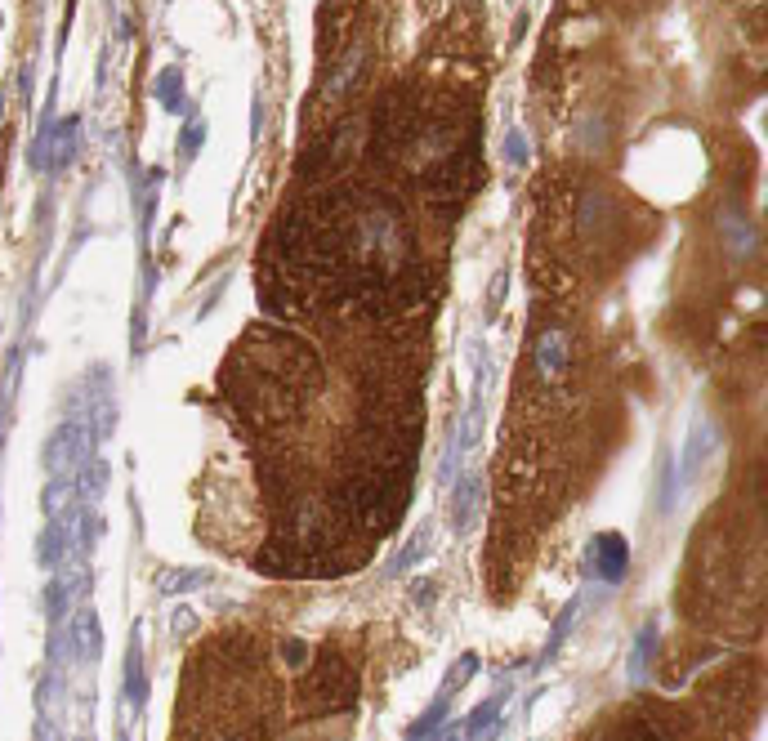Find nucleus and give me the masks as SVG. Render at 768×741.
<instances>
[{
	"instance_id": "obj_1",
	"label": "nucleus",
	"mask_w": 768,
	"mask_h": 741,
	"mask_svg": "<svg viewBox=\"0 0 768 741\" xmlns=\"http://www.w3.org/2000/svg\"><path fill=\"white\" fill-rule=\"evenodd\" d=\"M322 358L291 331L255 326L224 367V398L251 429H291L322 393Z\"/></svg>"
},
{
	"instance_id": "obj_12",
	"label": "nucleus",
	"mask_w": 768,
	"mask_h": 741,
	"mask_svg": "<svg viewBox=\"0 0 768 741\" xmlns=\"http://www.w3.org/2000/svg\"><path fill=\"white\" fill-rule=\"evenodd\" d=\"M126 692L134 706H143V697H148V679H143L139 670V648H130V679H126Z\"/></svg>"
},
{
	"instance_id": "obj_17",
	"label": "nucleus",
	"mask_w": 768,
	"mask_h": 741,
	"mask_svg": "<svg viewBox=\"0 0 768 741\" xmlns=\"http://www.w3.org/2000/svg\"><path fill=\"white\" fill-rule=\"evenodd\" d=\"M81 741H90V737H81Z\"/></svg>"
},
{
	"instance_id": "obj_10",
	"label": "nucleus",
	"mask_w": 768,
	"mask_h": 741,
	"mask_svg": "<svg viewBox=\"0 0 768 741\" xmlns=\"http://www.w3.org/2000/svg\"><path fill=\"white\" fill-rule=\"evenodd\" d=\"M103 487H108V460H99V456H90L85 460V474H81V483H76V492H85V496H99Z\"/></svg>"
},
{
	"instance_id": "obj_15",
	"label": "nucleus",
	"mask_w": 768,
	"mask_h": 741,
	"mask_svg": "<svg viewBox=\"0 0 768 741\" xmlns=\"http://www.w3.org/2000/svg\"><path fill=\"white\" fill-rule=\"evenodd\" d=\"M170 630H175V634H188V630H192V612L179 608L175 617H170Z\"/></svg>"
},
{
	"instance_id": "obj_14",
	"label": "nucleus",
	"mask_w": 768,
	"mask_h": 741,
	"mask_svg": "<svg viewBox=\"0 0 768 741\" xmlns=\"http://www.w3.org/2000/svg\"><path fill=\"white\" fill-rule=\"evenodd\" d=\"M282 661H286L291 670H300L304 661H309V648H304L300 639H286V643H282Z\"/></svg>"
},
{
	"instance_id": "obj_8",
	"label": "nucleus",
	"mask_w": 768,
	"mask_h": 741,
	"mask_svg": "<svg viewBox=\"0 0 768 741\" xmlns=\"http://www.w3.org/2000/svg\"><path fill=\"white\" fill-rule=\"evenodd\" d=\"M76 496V478H50V487H45V500H41V509L50 518H59L63 509H67V500Z\"/></svg>"
},
{
	"instance_id": "obj_5",
	"label": "nucleus",
	"mask_w": 768,
	"mask_h": 741,
	"mask_svg": "<svg viewBox=\"0 0 768 741\" xmlns=\"http://www.w3.org/2000/svg\"><path fill=\"white\" fill-rule=\"evenodd\" d=\"M478 500H483V478L465 474L456 483V496H451V523H456L460 532H465V527L478 518Z\"/></svg>"
},
{
	"instance_id": "obj_13",
	"label": "nucleus",
	"mask_w": 768,
	"mask_h": 741,
	"mask_svg": "<svg viewBox=\"0 0 768 741\" xmlns=\"http://www.w3.org/2000/svg\"><path fill=\"white\" fill-rule=\"evenodd\" d=\"M322 18H326V23H353V9H322ZM340 41H344L340 32L326 36V63L335 59V45H340Z\"/></svg>"
},
{
	"instance_id": "obj_6",
	"label": "nucleus",
	"mask_w": 768,
	"mask_h": 741,
	"mask_svg": "<svg viewBox=\"0 0 768 741\" xmlns=\"http://www.w3.org/2000/svg\"><path fill=\"white\" fill-rule=\"evenodd\" d=\"M594 554H599V576H608V581H621V576H626L630 550H626V541H621L617 532L599 536V545H594Z\"/></svg>"
},
{
	"instance_id": "obj_3",
	"label": "nucleus",
	"mask_w": 768,
	"mask_h": 741,
	"mask_svg": "<svg viewBox=\"0 0 768 741\" xmlns=\"http://www.w3.org/2000/svg\"><path fill=\"white\" fill-rule=\"evenodd\" d=\"M527 362H532L541 393H568L572 389V371H576V335H572V326L559 322V317H550V322L532 335Z\"/></svg>"
},
{
	"instance_id": "obj_9",
	"label": "nucleus",
	"mask_w": 768,
	"mask_h": 741,
	"mask_svg": "<svg viewBox=\"0 0 768 741\" xmlns=\"http://www.w3.org/2000/svg\"><path fill=\"white\" fill-rule=\"evenodd\" d=\"M496 719H501V697L483 701V706H478L474 715H469V724H465V737H469V741H478V737L487 733V728L496 724Z\"/></svg>"
},
{
	"instance_id": "obj_11",
	"label": "nucleus",
	"mask_w": 768,
	"mask_h": 741,
	"mask_svg": "<svg viewBox=\"0 0 768 741\" xmlns=\"http://www.w3.org/2000/svg\"><path fill=\"white\" fill-rule=\"evenodd\" d=\"M157 585L166 594H184V590H197V585H206V572H161Z\"/></svg>"
},
{
	"instance_id": "obj_16",
	"label": "nucleus",
	"mask_w": 768,
	"mask_h": 741,
	"mask_svg": "<svg viewBox=\"0 0 768 741\" xmlns=\"http://www.w3.org/2000/svg\"><path fill=\"white\" fill-rule=\"evenodd\" d=\"M32 741H59V737H54V728H50V724H41V728L32 733Z\"/></svg>"
},
{
	"instance_id": "obj_4",
	"label": "nucleus",
	"mask_w": 768,
	"mask_h": 741,
	"mask_svg": "<svg viewBox=\"0 0 768 741\" xmlns=\"http://www.w3.org/2000/svg\"><path fill=\"white\" fill-rule=\"evenodd\" d=\"M72 652L81 661H94L103 652V634H99V617H94V608H81L72 617Z\"/></svg>"
},
{
	"instance_id": "obj_7",
	"label": "nucleus",
	"mask_w": 768,
	"mask_h": 741,
	"mask_svg": "<svg viewBox=\"0 0 768 741\" xmlns=\"http://www.w3.org/2000/svg\"><path fill=\"white\" fill-rule=\"evenodd\" d=\"M63 554H67V550H63V527L50 523V527L41 532V541H36V563H41V567H59Z\"/></svg>"
},
{
	"instance_id": "obj_2",
	"label": "nucleus",
	"mask_w": 768,
	"mask_h": 741,
	"mask_svg": "<svg viewBox=\"0 0 768 741\" xmlns=\"http://www.w3.org/2000/svg\"><path fill=\"white\" fill-rule=\"evenodd\" d=\"M358 701V670L340 648H326L300 679V710L304 715H340Z\"/></svg>"
}]
</instances>
